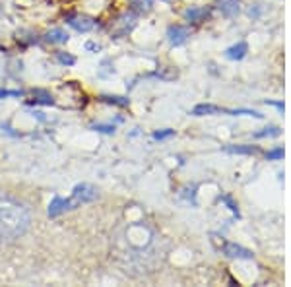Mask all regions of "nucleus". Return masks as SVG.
<instances>
[{"instance_id": "1", "label": "nucleus", "mask_w": 291, "mask_h": 287, "mask_svg": "<svg viewBox=\"0 0 291 287\" xmlns=\"http://www.w3.org/2000/svg\"><path fill=\"white\" fill-rule=\"evenodd\" d=\"M29 227L27 208L10 194L0 192V243L20 239Z\"/></svg>"}, {"instance_id": "2", "label": "nucleus", "mask_w": 291, "mask_h": 287, "mask_svg": "<svg viewBox=\"0 0 291 287\" xmlns=\"http://www.w3.org/2000/svg\"><path fill=\"white\" fill-rule=\"evenodd\" d=\"M72 202L76 204V208L80 204H86V202H93L97 198V188L88 185V183H82V185H76L74 190H72Z\"/></svg>"}, {"instance_id": "3", "label": "nucleus", "mask_w": 291, "mask_h": 287, "mask_svg": "<svg viewBox=\"0 0 291 287\" xmlns=\"http://www.w3.org/2000/svg\"><path fill=\"white\" fill-rule=\"evenodd\" d=\"M68 25L74 27L80 33H88V31H91V29L95 27V22H93V18H89V16L76 14V16H70V18H68Z\"/></svg>"}, {"instance_id": "4", "label": "nucleus", "mask_w": 291, "mask_h": 287, "mask_svg": "<svg viewBox=\"0 0 291 287\" xmlns=\"http://www.w3.org/2000/svg\"><path fill=\"white\" fill-rule=\"evenodd\" d=\"M76 204L72 202V198H61V196H54L52 202L49 204V215L51 217H56L61 213L68 212V210H74Z\"/></svg>"}, {"instance_id": "5", "label": "nucleus", "mask_w": 291, "mask_h": 287, "mask_svg": "<svg viewBox=\"0 0 291 287\" xmlns=\"http://www.w3.org/2000/svg\"><path fill=\"white\" fill-rule=\"evenodd\" d=\"M189 37H190V31L187 27H183V25H171V27L167 29V39H169V43L175 45V47L187 43Z\"/></svg>"}, {"instance_id": "6", "label": "nucleus", "mask_w": 291, "mask_h": 287, "mask_svg": "<svg viewBox=\"0 0 291 287\" xmlns=\"http://www.w3.org/2000/svg\"><path fill=\"white\" fill-rule=\"evenodd\" d=\"M134 27V16L132 14H123L113 25V33L114 35H125L130 29Z\"/></svg>"}, {"instance_id": "7", "label": "nucleus", "mask_w": 291, "mask_h": 287, "mask_svg": "<svg viewBox=\"0 0 291 287\" xmlns=\"http://www.w3.org/2000/svg\"><path fill=\"white\" fill-rule=\"evenodd\" d=\"M223 254L229 256V258H253V252L247 249H243L235 243H227L223 245Z\"/></svg>"}, {"instance_id": "8", "label": "nucleus", "mask_w": 291, "mask_h": 287, "mask_svg": "<svg viewBox=\"0 0 291 287\" xmlns=\"http://www.w3.org/2000/svg\"><path fill=\"white\" fill-rule=\"evenodd\" d=\"M247 52H249L247 43H237V45H233V47H229L225 50V56H227L229 61H241V59H245Z\"/></svg>"}, {"instance_id": "9", "label": "nucleus", "mask_w": 291, "mask_h": 287, "mask_svg": "<svg viewBox=\"0 0 291 287\" xmlns=\"http://www.w3.org/2000/svg\"><path fill=\"white\" fill-rule=\"evenodd\" d=\"M215 112H227V109H219L215 105H210V103H202V105H196L192 109V114L194 117H204V114H215Z\"/></svg>"}, {"instance_id": "10", "label": "nucleus", "mask_w": 291, "mask_h": 287, "mask_svg": "<svg viewBox=\"0 0 291 287\" xmlns=\"http://www.w3.org/2000/svg\"><path fill=\"white\" fill-rule=\"evenodd\" d=\"M29 103H35V105H54V99L51 97V93L43 91V89H35L33 91V99Z\"/></svg>"}, {"instance_id": "11", "label": "nucleus", "mask_w": 291, "mask_h": 287, "mask_svg": "<svg viewBox=\"0 0 291 287\" xmlns=\"http://www.w3.org/2000/svg\"><path fill=\"white\" fill-rule=\"evenodd\" d=\"M45 39H47L49 43L61 45V43H66V41H68V33H66L64 29H59V27H56V29H51V31L47 33V37H45Z\"/></svg>"}, {"instance_id": "12", "label": "nucleus", "mask_w": 291, "mask_h": 287, "mask_svg": "<svg viewBox=\"0 0 291 287\" xmlns=\"http://www.w3.org/2000/svg\"><path fill=\"white\" fill-rule=\"evenodd\" d=\"M206 16H208V10H206V8H198V6L189 8V10L185 12V18H187L189 22H202Z\"/></svg>"}, {"instance_id": "13", "label": "nucleus", "mask_w": 291, "mask_h": 287, "mask_svg": "<svg viewBox=\"0 0 291 287\" xmlns=\"http://www.w3.org/2000/svg\"><path fill=\"white\" fill-rule=\"evenodd\" d=\"M219 8L225 16H237L239 14V2L237 0H223Z\"/></svg>"}, {"instance_id": "14", "label": "nucleus", "mask_w": 291, "mask_h": 287, "mask_svg": "<svg viewBox=\"0 0 291 287\" xmlns=\"http://www.w3.org/2000/svg\"><path fill=\"white\" fill-rule=\"evenodd\" d=\"M99 99L107 105H117V107H127L128 105L127 97H121V95H101Z\"/></svg>"}, {"instance_id": "15", "label": "nucleus", "mask_w": 291, "mask_h": 287, "mask_svg": "<svg viewBox=\"0 0 291 287\" xmlns=\"http://www.w3.org/2000/svg\"><path fill=\"white\" fill-rule=\"evenodd\" d=\"M227 151L229 153H247V155H253V153H258V148H253V146H229Z\"/></svg>"}, {"instance_id": "16", "label": "nucleus", "mask_w": 291, "mask_h": 287, "mask_svg": "<svg viewBox=\"0 0 291 287\" xmlns=\"http://www.w3.org/2000/svg\"><path fill=\"white\" fill-rule=\"evenodd\" d=\"M56 61L61 64H66V66H72V64L76 63V59H74L72 54L64 52V50H59V52H56Z\"/></svg>"}, {"instance_id": "17", "label": "nucleus", "mask_w": 291, "mask_h": 287, "mask_svg": "<svg viewBox=\"0 0 291 287\" xmlns=\"http://www.w3.org/2000/svg\"><path fill=\"white\" fill-rule=\"evenodd\" d=\"M281 134V130H279L278 126H270V128H264L262 132H256V138H276Z\"/></svg>"}, {"instance_id": "18", "label": "nucleus", "mask_w": 291, "mask_h": 287, "mask_svg": "<svg viewBox=\"0 0 291 287\" xmlns=\"http://www.w3.org/2000/svg\"><path fill=\"white\" fill-rule=\"evenodd\" d=\"M130 2L138 12H150L152 8V0H130Z\"/></svg>"}, {"instance_id": "19", "label": "nucleus", "mask_w": 291, "mask_h": 287, "mask_svg": "<svg viewBox=\"0 0 291 287\" xmlns=\"http://www.w3.org/2000/svg\"><path fill=\"white\" fill-rule=\"evenodd\" d=\"M266 157H268V159H283V148H276V150L268 151Z\"/></svg>"}, {"instance_id": "20", "label": "nucleus", "mask_w": 291, "mask_h": 287, "mask_svg": "<svg viewBox=\"0 0 291 287\" xmlns=\"http://www.w3.org/2000/svg\"><path fill=\"white\" fill-rule=\"evenodd\" d=\"M173 134H175V130H169V128H167V130H161V132H153V138H155V140H165V138H171Z\"/></svg>"}, {"instance_id": "21", "label": "nucleus", "mask_w": 291, "mask_h": 287, "mask_svg": "<svg viewBox=\"0 0 291 287\" xmlns=\"http://www.w3.org/2000/svg\"><path fill=\"white\" fill-rule=\"evenodd\" d=\"M155 76L161 78V80H173V78H177V72H165V68H163V70H157Z\"/></svg>"}, {"instance_id": "22", "label": "nucleus", "mask_w": 291, "mask_h": 287, "mask_svg": "<svg viewBox=\"0 0 291 287\" xmlns=\"http://www.w3.org/2000/svg\"><path fill=\"white\" fill-rule=\"evenodd\" d=\"M93 128L99 130V132H105V134H113L114 132V126H109V125H95Z\"/></svg>"}, {"instance_id": "23", "label": "nucleus", "mask_w": 291, "mask_h": 287, "mask_svg": "<svg viewBox=\"0 0 291 287\" xmlns=\"http://www.w3.org/2000/svg\"><path fill=\"white\" fill-rule=\"evenodd\" d=\"M22 91H8V89H0V99L2 97H20Z\"/></svg>"}, {"instance_id": "24", "label": "nucleus", "mask_w": 291, "mask_h": 287, "mask_svg": "<svg viewBox=\"0 0 291 287\" xmlns=\"http://www.w3.org/2000/svg\"><path fill=\"white\" fill-rule=\"evenodd\" d=\"M270 105H274V107H278V109H281L283 111V103H276V101H268Z\"/></svg>"}, {"instance_id": "25", "label": "nucleus", "mask_w": 291, "mask_h": 287, "mask_svg": "<svg viewBox=\"0 0 291 287\" xmlns=\"http://www.w3.org/2000/svg\"><path fill=\"white\" fill-rule=\"evenodd\" d=\"M163 2H171V0H163Z\"/></svg>"}]
</instances>
